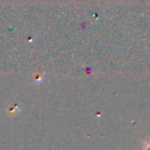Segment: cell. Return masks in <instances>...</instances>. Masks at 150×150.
I'll return each instance as SVG.
<instances>
[{
    "label": "cell",
    "mask_w": 150,
    "mask_h": 150,
    "mask_svg": "<svg viewBox=\"0 0 150 150\" xmlns=\"http://www.w3.org/2000/svg\"><path fill=\"white\" fill-rule=\"evenodd\" d=\"M147 150H150V145H149L148 147H147Z\"/></svg>",
    "instance_id": "1"
}]
</instances>
